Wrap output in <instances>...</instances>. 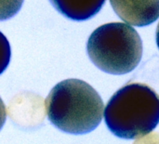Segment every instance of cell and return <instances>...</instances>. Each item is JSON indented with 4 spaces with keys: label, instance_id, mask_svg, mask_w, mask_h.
I'll return each instance as SVG.
<instances>
[{
    "label": "cell",
    "instance_id": "1",
    "mask_svg": "<svg viewBox=\"0 0 159 144\" xmlns=\"http://www.w3.org/2000/svg\"><path fill=\"white\" fill-rule=\"evenodd\" d=\"M49 122L58 129L74 135L87 134L102 122L103 102L99 93L79 79L58 83L45 101Z\"/></svg>",
    "mask_w": 159,
    "mask_h": 144
},
{
    "label": "cell",
    "instance_id": "2",
    "mask_svg": "<svg viewBox=\"0 0 159 144\" xmlns=\"http://www.w3.org/2000/svg\"><path fill=\"white\" fill-rule=\"evenodd\" d=\"M103 113L105 124L114 135L138 139L158 125L159 97L145 84L130 83L113 95Z\"/></svg>",
    "mask_w": 159,
    "mask_h": 144
},
{
    "label": "cell",
    "instance_id": "3",
    "mask_svg": "<svg viewBox=\"0 0 159 144\" xmlns=\"http://www.w3.org/2000/svg\"><path fill=\"white\" fill-rule=\"evenodd\" d=\"M87 52L100 70L121 75L130 73L140 63L143 42L132 26L110 22L93 31L87 43Z\"/></svg>",
    "mask_w": 159,
    "mask_h": 144
},
{
    "label": "cell",
    "instance_id": "4",
    "mask_svg": "<svg viewBox=\"0 0 159 144\" xmlns=\"http://www.w3.org/2000/svg\"><path fill=\"white\" fill-rule=\"evenodd\" d=\"M116 15L125 22L143 27L159 18V0H110Z\"/></svg>",
    "mask_w": 159,
    "mask_h": 144
},
{
    "label": "cell",
    "instance_id": "5",
    "mask_svg": "<svg viewBox=\"0 0 159 144\" xmlns=\"http://www.w3.org/2000/svg\"><path fill=\"white\" fill-rule=\"evenodd\" d=\"M61 15L75 21L94 17L102 7L105 0H49Z\"/></svg>",
    "mask_w": 159,
    "mask_h": 144
},
{
    "label": "cell",
    "instance_id": "6",
    "mask_svg": "<svg viewBox=\"0 0 159 144\" xmlns=\"http://www.w3.org/2000/svg\"><path fill=\"white\" fill-rule=\"evenodd\" d=\"M24 0H0V20L14 17L21 8Z\"/></svg>",
    "mask_w": 159,
    "mask_h": 144
},
{
    "label": "cell",
    "instance_id": "7",
    "mask_svg": "<svg viewBox=\"0 0 159 144\" xmlns=\"http://www.w3.org/2000/svg\"><path fill=\"white\" fill-rule=\"evenodd\" d=\"M11 58V49L7 38L0 32V74L7 68Z\"/></svg>",
    "mask_w": 159,
    "mask_h": 144
},
{
    "label": "cell",
    "instance_id": "8",
    "mask_svg": "<svg viewBox=\"0 0 159 144\" xmlns=\"http://www.w3.org/2000/svg\"><path fill=\"white\" fill-rule=\"evenodd\" d=\"M134 144H159V135L157 133H154L143 140L137 141Z\"/></svg>",
    "mask_w": 159,
    "mask_h": 144
},
{
    "label": "cell",
    "instance_id": "9",
    "mask_svg": "<svg viewBox=\"0 0 159 144\" xmlns=\"http://www.w3.org/2000/svg\"><path fill=\"white\" fill-rule=\"evenodd\" d=\"M6 117H7L6 107H5V104H4L2 99L0 98V130L2 129V128H3L4 125H5Z\"/></svg>",
    "mask_w": 159,
    "mask_h": 144
},
{
    "label": "cell",
    "instance_id": "10",
    "mask_svg": "<svg viewBox=\"0 0 159 144\" xmlns=\"http://www.w3.org/2000/svg\"><path fill=\"white\" fill-rule=\"evenodd\" d=\"M156 39H157V47H158V48H159V22H158V24H157V27Z\"/></svg>",
    "mask_w": 159,
    "mask_h": 144
}]
</instances>
